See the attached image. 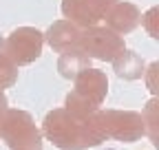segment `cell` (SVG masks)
I'll return each instance as SVG.
<instances>
[]
</instances>
